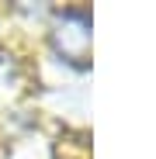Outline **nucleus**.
<instances>
[{"mask_svg":"<svg viewBox=\"0 0 156 159\" xmlns=\"http://www.w3.org/2000/svg\"><path fill=\"white\" fill-rule=\"evenodd\" d=\"M31 48L38 66L52 69L66 83H83L94 73V7L83 0L52 4Z\"/></svg>","mask_w":156,"mask_h":159,"instance_id":"obj_1","label":"nucleus"},{"mask_svg":"<svg viewBox=\"0 0 156 159\" xmlns=\"http://www.w3.org/2000/svg\"><path fill=\"white\" fill-rule=\"evenodd\" d=\"M49 11H52V0H7L0 4V14H4V24L7 28H17L14 35H38L42 24L49 21Z\"/></svg>","mask_w":156,"mask_h":159,"instance_id":"obj_2","label":"nucleus"}]
</instances>
